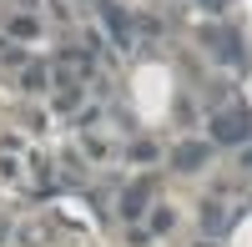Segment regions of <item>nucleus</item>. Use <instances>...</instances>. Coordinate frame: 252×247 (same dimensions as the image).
Returning a JSON list of instances; mask_svg holds the SVG:
<instances>
[{
	"mask_svg": "<svg viewBox=\"0 0 252 247\" xmlns=\"http://www.w3.org/2000/svg\"><path fill=\"white\" fill-rule=\"evenodd\" d=\"M212 141H222V147H242V141H252V116L242 106H227L212 116Z\"/></svg>",
	"mask_w": 252,
	"mask_h": 247,
	"instance_id": "f257e3e1",
	"label": "nucleus"
},
{
	"mask_svg": "<svg viewBox=\"0 0 252 247\" xmlns=\"http://www.w3.org/2000/svg\"><path fill=\"white\" fill-rule=\"evenodd\" d=\"M207 156H212V147H207V141H182V147L172 152V167H177V172H202Z\"/></svg>",
	"mask_w": 252,
	"mask_h": 247,
	"instance_id": "f03ea898",
	"label": "nucleus"
},
{
	"mask_svg": "<svg viewBox=\"0 0 252 247\" xmlns=\"http://www.w3.org/2000/svg\"><path fill=\"white\" fill-rule=\"evenodd\" d=\"M202 40L212 46L222 61H232V66H242V46H237V35L232 31H202Z\"/></svg>",
	"mask_w": 252,
	"mask_h": 247,
	"instance_id": "7ed1b4c3",
	"label": "nucleus"
},
{
	"mask_svg": "<svg viewBox=\"0 0 252 247\" xmlns=\"http://www.w3.org/2000/svg\"><path fill=\"white\" fill-rule=\"evenodd\" d=\"M101 20H106V31L116 35V46H121V51L131 46V20H126V15H121L116 5H101Z\"/></svg>",
	"mask_w": 252,
	"mask_h": 247,
	"instance_id": "20e7f679",
	"label": "nucleus"
},
{
	"mask_svg": "<svg viewBox=\"0 0 252 247\" xmlns=\"http://www.w3.org/2000/svg\"><path fill=\"white\" fill-rule=\"evenodd\" d=\"M146 202H152V182H136V187H126L121 212H126V217H141V212H146Z\"/></svg>",
	"mask_w": 252,
	"mask_h": 247,
	"instance_id": "39448f33",
	"label": "nucleus"
},
{
	"mask_svg": "<svg viewBox=\"0 0 252 247\" xmlns=\"http://www.w3.org/2000/svg\"><path fill=\"white\" fill-rule=\"evenodd\" d=\"M20 86L26 91H46V66H31L26 61V66H20Z\"/></svg>",
	"mask_w": 252,
	"mask_h": 247,
	"instance_id": "423d86ee",
	"label": "nucleus"
},
{
	"mask_svg": "<svg viewBox=\"0 0 252 247\" xmlns=\"http://www.w3.org/2000/svg\"><path fill=\"white\" fill-rule=\"evenodd\" d=\"M35 31H40V26H35V15H15V20H10V35H20V40H31Z\"/></svg>",
	"mask_w": 252,
	"mask_h": 247,
	"instance_id": "0eeeda50",
	"label": "nucleus"
},
{
	"mask_svg": "<svg viewBox=\"0 0 252 247\" xmlns=\"http://www.w3.org/2000/svg\"><path fill=\"white\" fill-rule=\"evenodd\" d=\"M202 217H207V227H222V222H227V217L217 212V202H207V212H202Z\"/></svg>",
	"mask_w": 252,
	"mask_h": 247,
	"instance_id": "6e6552de",
	"label": "nucleus"
},
{
	"mask_svg": "<svg viewBox=\"0 0 252 247\" xmlns=\"http://www.w3.org/2000/svg\"><path fill=\"white\" fill-rule=\"evenodd\" d=\"M207 5H212V10H222V5H227V0H207Z\"/></svg>",
	"mask_w": 252,
	"mask_h": 247,
	"instance_id": "1a4fd4ad",
	"label": "nucleus"
},
{
	"mask_svg": "<svg viewBox=\"0 0 252 247\" xmlns=\"http://www.w3.org/2000/svg\"><path fill=\"white\" fill-rule=\"evenodd\" d=\"M247 167H252V152H247Z\"/></svg>",
	"mask_w": 252,
	"mask_h": 247,
	"instance_id": "9d476101",
	"label": "nucleus"
}]
</instances>
